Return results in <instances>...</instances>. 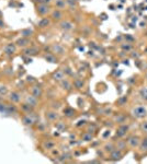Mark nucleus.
<instances>
[{"mask_svg":"<svg viewBox=\"0 0 147 164\" xmlns=\"http://www.w3.org/2000/svg\"><path fill=\"white\" fill-rule=\"evenodd\" d=\"M24 53H25L26 55H37L38 53H40V49H37V48H35V47H31V48H27V49H25L24 51Z\"/></svg>","mask_w":147,"mask_h":164,"instance_id":"72a5a7b5","label":"nucleus"},{"mask_svg":"<svg viewBox=\"0 0 147 164\" xmlns=\"http://www.w3.org/2000/svg\"><path fill=\"white\" fill-rule=\"evenodd\" d=\"M76 1H80V0H76Z\"/></svg>","mask_w":147,"mask_h":164,"instance_id":"49530a36","label":"nucleus"},{"mask_svg":"<svg viewBox=\"0 0 147 164\" xmlns=\"http://www.w3.org/2000/svg\"><path fill=\"white\" fill-rule=\"evenodd\" d=\"M63 71H64V73H65V74H67V76H73V70H71L68 66L64 67Z\"/></svg>","mask_w":147,"mask_h":164,"instance_id":"58836bf2","label":"nucleus"},{"mask_svg":"<svg viewBox=\"0 0 147 164\" xmlns=\"http://www.w3.org/2000/svg\"><path fill=\"white\" fill-rule=\"evenodd\" d=\"M141 139H142V136H139L137 133H128L126 136V142H127L128 148L132 150H136L141 142Z\"/></svg>","mask_w":147,"mask_h":164,"instance_id":"7ed1b4c3","label":"nucleus"},{"mask_svg":"<svg viewBox=\"0 0 147 164\" xmlns=\"http://www.w3.org/2000/svg\"><path fill=\"white\" fill-rule=\"evenodd\" d=\"M31 94L33 95V96H35V98H40L41 96L43 95V89L40 85H33V87H31Z\"/></svg>","mask_w":147,"mask_h":164,"instance_id":"f3484780","label":"nucleus"},{"mask_svg":"<svg viewBox=\"0 0 147 164\" xmlns=\"http://www.w3.org/2000/svg\"><path fill=\"white\" fill-rule=\"evenodd\" d=\"M7 93V87L0 85V94H5Z\"/></svg>","mask_w":147,"mask_h":164,"instance_id":"79ce46f5","label":"nucleus"},{"mask_svg":"<svg viewBox=\"0 0 147 164\" xmlns=\"http://www.w3.org/2000/svg\"><path fill=\"white\" fill-rule=\"evenodd\" d=\"M49 18L52 19V21H56V22H60L62 20L65 19V13L63 10H59V9H53Z\"/></svg>","mask_w":147,"mask_h":164,"instance_id":"1a4fd4ad","label":"nucleus"},{"mask_svg":"<svg viewBox=\"0 0 147 164\" xmlns=\"http://www.w3.org/2000/svg\"><path fill=\"white\" fill-rule=\"evenodd\" d=\"M52 24V19L51 18H42L41 20L37 22V26L40 27V29H46L47 26H49Z\"/></svg>","mask_w":147,"mask_h":164,"instance_id":"dca6fc26","label":"nucleus"},{"mask_svg":"<svg viewBox=\"0 0 147 164\" xmlns=\"http://www.w3.org/2000/svg\"><path fill=\"white\" fill-rule=\"evenodd\" d=\"M120 48H121L123 51H125V53H130L134 49V45H133V43H130V42H122L121 44H120Z\"/></svg>","mask_w":147,"mask_h":164,"instance_id":"a211bd4d","label":"nucleus"},{"mask_svg":"<svg viewBox=\"0 0 147 164\" xmlns=\"http://www.w3.org/2000/svg\"><path fill=\"white\" fill-rule=\"evenodd\" d=\"M115 148L121 150L123 152H128V146H127V142H126V139L125 138H121V139H116L115 141Z\"/></svg>","mask_w":147,"mask_h":164,"instance_id":"9b49d317","label":"nucleus"},{"mask_svg":"<svg viewBox=\"0 0 147 164\" xmlns=\"http://www.w3.org/2000/svg\"><path fill=\"white\" fill-rule=\"evenodd\" d=\"M115 149V142L114 141H110V142H106L103 146V151L106 153H110L111 151H113Z\"/></svg>","mask_w":147,"mask_h":164,"instance_id":"bb28decb","label":"nucleus"},{"mask_svg":"<svg viewBox=\"0 0 147 164\" xmlns=\"http://www.w3.org/2000/svg\"><path fill=\"white\" fill-rule=\"evenodd\" d=\"M51 49H52L53 54H55L56 56H64V55H66V48L60 43H54V44H52Z\"/></svg>","mask_w":147,"mask_h":164,"instance_id":"6e6552de","label":"nucleus"},{"mask_svg":"<svg viewBox=\"0 0 147 164\" xmlns=\"http://www.w3.org/2000/svg\"><path fill=\"white\" fill-rule=\"evenodd\" d=\"M22 109L25 112L26 114H30V113H32L33 112V106H31V105H29L27 103H24V104H22Z\"/></svg>","mask_w":147,"mask_h":164,"instance_id":"f704fd0d","label":"nucleus"},{"mask_svg":"<svg viewBox=\"0 0 147 164\" xmlns=\"http://www.w3.org/2000/svg\"><path fill=\"white\" fill-rule=\"evenodd\" d=\"M138 130L141 131V133H142L143 136L147 135V119L146 118L141 120V123L138 125Z\"/></svg>","mask_w":147,"mask_h":164,"instance_id":"a878e982","label":"nucleus"},{"mask_svg":"<svg viewBox=\"0 0 147 164\" xmlns=\"http://www.w3.org/2000/svg\"><path fill=\"white\" fill-rule=\"evenodd\" d=\"M136 150H137V153L139 154L142 158L147 156V135L142 136L141 142H139Z\"/></svg>","mask_w":147,"mask_h":164,"instance_id":"39448f33","label":"nucleus"},{"mask_svg":"<svg viewBox=\"0 0 147 164\" xmlns=\"http://www.w3.org/2000/svg\"><path fill=\"white\" fill-rule=\"evenodd\" d=\"M22 123L24 124L25 126H31V125H33L34 120L30 117V115H24V116L22 117Z\"/></svg>","mask_w":147,"mask_h":164,"instance_id":"7c9ffc66","label":"nucleus"},{"mask_svg":"<svg viewBox=\"0 0 147 164\" xmlns=\"http://www.w3.org/2000/svg\"><path fill=\"white\" fill-rule=\"evenodd\" d=\"M127 103H128V95H123L117 98L115 104L117 107H124L127 105Z\"/></svg>","mask_w":147,"mask_h":164,"instance_id":"aec40b11","label":"nucleus"},{"mask_svg":"<svg viewBox=\"0 0 147 164\" xmlns=\"http://www.w3.org/2000/svg\"><path fill=\"white\" fill-rule=\"evenodd\" d=\"M145 37H146V38H147V31L145 32Z\"/></svg>","mask_w":147,"mask_h":164,"instance_id":"a18cd8bd","label":"nucleus"},{"mask_svg":"<svg viewBox=\"0 0 147 164\" xmlns=\"http://www.w3.org/2000/svg\"><path fill=\"white\" fill-rule=\"evenodd\" d=\"M130 130H131V127H130V124L128 123L117 125V128H116L115 136H114V140L113 141H115L116 139L125 138L126 136L130 133Z\"/></svg>","mask_w":147,"mask_h":164,"instance_id":"f03ea898","label":"nucleus"},{"mask_svg":"<svg viewBox=\"0 0 147 164\" xmlns=\"http://www.w3.org/2000/svg\"><path fill=\"white\" fill-rule=\"evenodd\" d=\"M41 2H43V3H47V5H49V3L52 2V0H41Z\"/></svg>","mask_w":147,"mask_h":164,"instance_id":"37998d69","label":"nucleus"},{"mask_svg":"<svg viewBox=\"0 0 147 164\" xmlns=\"http://www.w3.org/2000/svg\"><path fill=\"white\" fill-rule=\"evenodd\" d=\"M16 45H14L13 43H9V44L3 48V53H5V55H13V54L16 53Z\"/></svg>","mask_w":147,"mask_h":164,"instance_id":"412c9836","label":"nucleus"},{"mask_svg":"<svg viewBox=\"0 0 147 164\" xmlns=\"http://www.w3.org/2000/svg\"><path fill=\"white\" fill-rule=\"evenodd\" d=\"M63 113H64V116L67 118H73L76 116V111H75L73 107H69V106L64 108Z\"/></svg>","mask_w":147,"mask_h":164,"instance_id":"4be33fe9","label":"nucleus"},{"mask_svg":"<svg viewBox=\"0 0 147 164\" xmlns=\"http://www.w3.org/2000/svg\"><path fill=\"white\" fill-rule=\"evenodd\" d=\"M130 116L133 119H136V120H143L147 118V107L143 104H138L135 105L131 108L130 111Z\"/></svg>","mask_w":147,"mask_h":164,"instance_id":"f257e3e1","label":"nucleus"},{"mask_svg":"<svg viewBox=\"0 0 147 164\" xmlns=\"http://www.w3.org/2000/svg\"><path fill=\"white\" fill-rule=\"evenodd\" d=\"M66 3H67V8H70L74 10L78 7V1H76V0H66Z\"/></svg>","mask_w":147,"mask_h":164,"instance_id":"473e14b6","label":"nucleus"},{"mask_svg":"<svg viewBox=\"0 0 147 164\" xmlns=\"http://www.w3.org/2000/svg\"><path fill=\"white\" fill-rule=\"evenodd\" d=\"M55 147V142L53 141V140H47L46 142H45V148H47L48 150H53Z\"/></svg>","mask_w":147,"mask_h":164,"instance_id":"e433bc0d","label":"nucleus"},{"mask_svg":"<svg viewBox=\"0 0 147 164\" xmlns=\"http://www.w3.org/2000/svg\"><path fill=\"white\" fill-rule=\"evenodd\" d=\"M52 7L47 3H38L36 5V13L38 14L40 16H46L48 14H51V12H52Z\"/></svg>","mask_w":147,"mask_h":164,"instance_id":"20e7f679","label":"nucleus"},{"mask_svg":"<svg viewBox=\"0 0 147 164\" xmlns=\"http://www.w3.org/2000/svg\"><path fill=\"white\" fill-rule=\"evenodd\" d=\"M52 104H53L52 109H55V111H57V109H59V108L62 107V104H60V102H58V101H54Z\"/></svg>","mask_w":147,"mask_h":164,"instance_id":"4c0bfd02","label":"nucleus"},{"mask_svg":"<svg viewBox=\"0 0 147 164\" xmlns=\"http://www.w3.org/2000/svg\"><path fill=\"white\" fill-rule=\"evenodd\" d=\"M56 127H57V129L59 131H63L64 129L66 128V126H64V124L62 123V122H58V123L56 124Z\"/></svg>","mask_w":147,"mask_h":164,"instance_id":"a19ab883","label":"nucleus"},{"mask_svg":"<svg viewBox=\"0 0 147 164\" xmlns=\"http://www.w3.org/2000/svg\"><path fill=\"white\" fill-rule=\"evenodd\" d=\"M124 40H125L126 42H130V43H133V42H135V38H134L133 36L130 35V34H126V35L124 36Z\"/></svg>","mask_w":147,"mask_h":164,"instance_id":"ea45409f","label":"nucleus"},{"mask_svg":"<svg viewBox=\"0 0 147 164\" xmlns=\"http://www.w3.org/2000/svg\"><path fill=\"white\" fill-rule=\"evenodd\" d=\"M81 139L84 140V141H92V139H93V136L91 135L90 133H84L82 136H81Z\"/></svg>","mask_w":147,"mask_h":164,"instance_id":"c9c22d12","label":"nucleus"},{"mask_svg":"<svg viewBox=\"0 0 147 164\" xmlns=\"http://www.w3.org/2000/svg\"><path fill=\"white\" fill-rule=\"evenodd\" d=\"M44 59H45L47 62H51V64H57L58 62L57 56H56L55 54H53V53H48V54H46V55L44 56Z\"/></svg>","mask_w":147,"mask_h":164,"instance_id":"5701e85b","label":"nucleus"},{"mask_svg":"<svg viewBox=\"0 0 147 164\" xmlns=\"http://www.w3.org/2000/svg\"><path fill=\"white\" fill-rule=\"evenodd\" d=\"M125 154L126 152H123V151L115 148L113 151H111L109 153V160L112 161V162H117V161H121Z\"/></svg>","mask_w":147,"mask_h":164,"instance_id":"0eeeda50","label":"nucleus"},{"mask_svg":"<svg viewBox=\"0 0 147 164\" xmlns=\"http://www.w3.org/2000/svg\"><path fill=\"white\" fill-rule=\"evenodd\" d=\"M138 96L144 103H147V87H143L138 89Z\"/></svg>","mask_w":147,"mask_h":164,"instance_id":"b1692460","label":"nucleus"},{"mask_svg":"<svg viewBox=\"0 0 147 164\" xmlns=\"http://www.w3.org/2000/svg\"><path fill=\"white\" fill-rule=\"evenodd\" d=\"M30 43H31L30 38H26V37H22V36H21V38L16 40V46L22 47V48H25V47H27L29 45H30Z\"/></svg>","mask_w":147,"mask_h":164,"instance_id":"6ab92c4d","label":"nucleus"},{"mask_svg":"<svg viewBox=\"0 0 147 164\" xmlns=\"http://www.w3.org/2000/svg\"><path fill=\"white\" fill-rule=\"evenodd\" d=\"M67 8V3L66 0H55V9H59V10H65Z\"/></svg>","mask_w":147,"mask_h":164,"instance_id":"cd10ccee","label":"nucleus"},{"mask_svg":"<svg viewBox=\"0 0 147 164\" xmlns=\"http://www.w3.org/2000/svg\"><path fill=\"white\" fill-rule=\"evenodd\" d=\"M58 26H59V29L64 32H71L75 30V23L71 22L70 20H67V19H64L62 20L60 22H58Z\"/></svg>","mask_w":147,"mask_h":164,"instance_id":"423d86ee","label":"nucleus"},{"mask_svg":"<svg viewBox=\"0 0 147 164\" xmlns=\"http://www.w3.org/2000/svg\"><path fill=\"white\" fill-rule=\"evenodd\" d=\"M128 56H130V58H132V59H135V60H136V59H139L142 55H141V53H139V51H134V49H133L132 51L128 53Z\"/></svg>","mask_w":147,"mask_h":164,"instance_id":"2f4dec72","label":"nucleus"},{"mask_svg":"<svg viewBox=\"0 0 147 164\" xmlns=\"http://www.w3.org/2000/svg\"><path fill=\"white\" fill-rule=\"evenodd\" d=\"M130 119H131L130 114H128V115H126V114L119 113L117 115H115V116H114V118H113V122H114V124H116V125H120V124L128 123V120H130Z\"/></svg>","mask_w":147,"mask_h":164,"instance_id":"9d476101","label":"nucleus"},{"mask_svg":"<svg viewBox=\"0 0 147 164\" xmlns=\"http://www.w3.org/2000/svg\"><path fill=\"white\" fill-rule=\"evenodd\" d=\"M45 117L47 119L48 122H57L58 119H59V114L57 113V111H55V109H51V111H46V113H45Z\"/></svg>","mask_w":147,"mask_h":164,"instance_id":"ddd939ff","label":"nucleus"},{"mask_svg":"<svg viewBox=\"0 0 147 164\" xmlns=\"http://www.w3.org/2000/svg\"><path fill=\"white\" fill-rule=\"evenodd\" d=\"M144 78H145V81L147 82V70L145 71V73H144Z\"/></svg>","mask_w":147,"mask_h":164,"instance_id":"c03bdc74","label":"nucleus"},{"mask_svg":"<svg viewBox=\"0 0 147 164\" xmlns=\"http://www.w3.org/2000/svg\"><path fill=\"white\" fill-rule=\"evenodd\" d=\"M34 34V31L32 29H24L21 31V36L22 37H26V38H30L32 35Z\"/></svg>","mask_w":147,"mask_h":164,"instance_id":"c756f323","label":"nucleus"},{"mask_svg":"<svg viewBox=\"0 0 147 164\" xmlns=\"http://www.w3.org/2000/svg\"><path fill=\"white\" fill-rule=\"evenodd\" d=\"M59 85H60V87L63 89L65 92H71L74 90V85H73V82L69 81L68 79H63L62 81L59 82Z\"/></svg>","mask_w":147,"mask_h":164,"instance_id":"f8f14e48","label":"nucleus"},{"mask_svg":"<svg viewBox=\"0 0 147 164\" xmlns=\"http://www.w3.org/2000/svg\"><path fill=\"white\" fill-rule=\"evenodd\" d=\"M73 85L75 89H77V90H82L86 85V82H84V79H81V78H75L73 80Z\"/></svg>","mask_w":147,"mask_h":164,"instance_id":"2eb2a0df","label":"nucleus"},{"mask_svg":"<svg viewBox=\"0 0 147 164\" xmlns=\"http://www.w3.org/2000/svg\"><path fill=\"white\" fill-rule=\"evenodd\" d=\"M65 78H66V74L64 73L63 69H57V70H55L52 73V79L54 81L58 82V83L62 81L63 79H65Z\"/></svg>","mask_w":147,"mask_h":164,"instance_id":"4468645a","label":"nucleus"},{"mask_svg":"<svg viewBox=\"0 0 147 164\" xmlns=\"http://www.w3.org/2000/svg\"><path fill=\"white\" fill-rule=\"evenodd\" d=\"M10 100L13 103H19L20 101H21V94H20L19 92L13 91V92L10 93Z\"/></svg>","mask_w":147,"mask_h":164,"instance_id":"c85d7f7f","label":"nucleus"},{"mask_svg":"<svg viewBox=\"0 0 147 164\" xmlns=\"http://www.w3.org/2000/svg\"><path fill=\"white\" fill-rule=\"evenodd\" d=\"M25 102L29 104V105H31L33 107H36L37 106V103H38V98H35V96H33V95H27L25 98Z\"/></svg>","mask_w":147,"mask_h":164,"instance_id":"393cba45","label":"nucleus"}]
</instances>
